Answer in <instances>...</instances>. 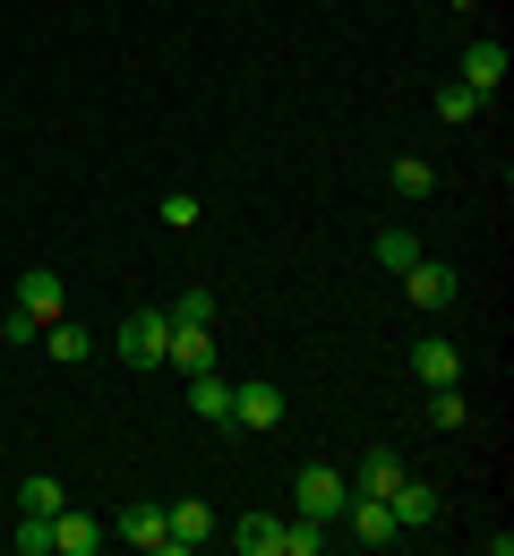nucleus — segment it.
<instances>
[{
	"mask_svg": "<svg viewBox=\"0 0 514 556\" xmlns=\"http://www.w3.org/2000/svg\"><path fill=\"white\" fill-rule=\"evenodd\" d=\"M343 496H352V480H343L335 463H300V471H292V514L335 522V514H343Z\"/></svg>",
	"mask_w": 514,
	"mask_h": 556,
	"instance_id": "obj_1",
	"label": "nucleus"
},
{
	"mask_svg": "<svg viewBox=\"0 0 514 556\" xmlns=\"http://www.w3.org/2000/svg\"><path fill=\"white\" fill-rule=\"evenodd\" d=\"M163 343H172V317H163V308L121 317V334H112V351H121L129 368H163Z\"/></svg>",
	"mask_w": 514,
	"mask_h": 556,
	"instance_id": "obj_2",
	"label": "nucleus"
},
{
	"mask_svg": "<svg viewBox=\"0 0 514 556\" xmlns=\"http://www.w3.org/2000/svg\"><path fill=\"white\" fill-rule=\"evenodd\" d=\"M335 522H352V540H361V548H394V540H403L394 505H386V496H361V488L343 496V514H335Z\"/></svg>",
	"mask_w": 514,
	"mask_h": 556,
	"instance_id": "obj_3",
	"label": "nucleus"
},
{
	"mask_svg": "<svg viewBox=\"0 0 514 556\" xmlns=\"http://www.w3.org/2000/svg\"><path fill=\"white\" fill-rule=\"evenodd\" d=\"M129 548H147V556H172V514L154 505V496H138V505H121V522H112Z\"/></svg>",
	"mask_w": 514,
	"mask_h": 556,
	"instance_id": "obj_4",
	"label": "nucleus"
},
{
	"mask_svg": "<svg viewBox=\"0 0 514 556\" xmlns=\"http://www.w3.org/2000/svg\"><path fill=\"white\" fill-rule=\"evenodd\" d=\"M163 359L180 368V377H206L223 359V343H215V326H172V343H163Z\"/></svg>",
	"mask_w": 514,
	"mask_h": 556,
	"instance_id": "obj_5",
	"label": "nucleus"
},
{
	"mask_svg": "<svg viewBox=\"0 0 514 556\" xmlns=\"http://www.w3.org/2000/svg\"><path fill=\"white\" fill-rule=\"evenodd\" d=\"M403 300H412V308H446V300H454V266H438V257L421 249V257L403 266Z\"/></svg>",
	"mask_w": 514,
	"mask_h": 556,
	"instance_id": "obj_6",
	"label": "nucleus"
},
{
	"mask_svg": "<svg viewBox=\"0 0 514 556\" xmlns=\"http://www.w3.org/2000/svg\"><path fill=\"white\" fill-rule=\"evenodd\" d=\"M172 514V556H198V548H215V514L198 505V496H180V505H163Z\"/></svg>",
	"mask_w": 514,
	"mask_h": 556,
	"instance_id": "obj_7",
	"label": "nucleus"
},
{
	"mask_svg": "<svg viewBox=\"0 0 514 556\" xmlns=\"http://www.w3.org/2000/svg\"><path fill=\"white\" fill-rule=\"evenodd\" d=\"M231 419H240V428H275V419H284V386H266V377L231 386Z\"/></svg>",
	"mask_w": 514,
	"mask_h": 556,
	"instance_id": "obj_8",
	"label": "nucleus"
},
{
	"mask_svg": "<svg viewBox=\"0 0 514 556\" xmlns=\"http://www.w3.org/2000/svg\"><path fill=\"white\" fill-rule=\"evenodd\" d=\"M95 548H103V522L77 514V505H61V514H52V556H95Z\"/></svg>",
	"mask_w": 514,
	"mask_h": 556,
	"instance_id": "obj_9",
	"label": "nucleus"
},
{
	"mask_svg": "<svg viewBox=\"0 0 514 556\" xmlns=\"http://www.w3.org/2000/svg\"><path fill=\"white\" fill-rule=\"evenodd\" d=\"M386 505H394L403 531H429V522H438V488H429V480H394V488H386Z\"/></svg>",
	"mask_w": 514,
	"mask_h": 556,
	"instance_id": "obj_10",
	"label": "nucleus"
},
{
	"mask_svg": "<svg viewBox=\"0 0 514 556\" xmlns=\"http://www.w3.org/2000/svg\"><path fill=\"white\" fill-rule=\"evenodd\" d=\"M189 412L206 419V428H223V437L240 428V419H231V386H223L215 368H206V377H189Z\"/></svg>",
	"mask_w": 514,
	"mask_h": 556,
	"instance_id": "obj_11",
	"label": "nucleus"
},
{
	"mask_svg": "<svg viewBox=\"0 0 514 556\" xmlns=\"http://www.w3.org/2000/svg\"><path fill=\"white\" fill-rule=\"evenodd\" d=\"M231 548L240 556H284V514H240L231 522Z\"/></svg>",
	"mask_w": 514,
	"mask_h": 556,
	"instance_id": "obj_12",
	"label": "nucleus"
},
{
	"mask_svg": "<svg viewBox=\"0 0 514 556\" xmlns=\"http://www.w3.org/2000/svg\"><path fill=\"white\" fill-rule=\"evenodd\" d=\"M61 300H70L61 275H26V282H17V317H35V326H52V317H61Z\"/></svg>",
	"mask_w": 514,
	"mask_h": 556,
	"instance_id": "obj_13",
	"label": "nucleus"
},
{
	"mask_svg": "<svg viewBox=\"0 0 514 556\" xmlns=\"http://www.w3.org/2000/svg\"><path fill=\"white\" fill-rule=\"evenodd\" d=\"M463 86H472V94H498V86H506V43H472V52H463Z\"/></svg>",
	"mask_w": 514,
	"mask_h": 556,
	"instance_id": "obj_14",
	"label": "nucleus"
},
{
	"mask_svg": "<svg viewBox=\"0 0 514 556\" xmlns=\"http://www.w3.org/2000/svg\"><path fill=\"white\" fill-rule=\"evenodd\" d=\"M412 377H421V386H463V359H454V343H412Z\"/></svg>",
	"mask_w": 514,
	"mask_h": 556,
	"instance_id": "obj_15",
	"label": "nucleus"
},
{
	"mask_svg": "<svg viewBox=\"0 0 514 556\" xmlns=\"http://www.w3.org/2000/svg\"><path fill=\"white\" fill-rule=\"evenodd\" d=\"M368 257H377V266H394V275H403V266H412V257H421V240H412V231H403V223H386V231H377V240H368Z\"/></svg>",
	"mask_w": 514,
	"mask_h": 556,
	"instance_id": "obj_16",
	"label": "nucleus"
},
{
	"mask_svg": "<svg viewBox=\"0 0 514 556\" xmlns=\"http://www.w3.org/2000/svg\"><path fill=\"white\" fill-rule=\"evenodd\" d=\"M43 351H52V359H61V368H77V359H86V326H70V317H52V326H43Z\"/></svg>",
	"mask_w": 514,
	"mask_h": 556,
	"instance_id": "obj_17",
	"label": "nucleus"
},
{
	"mask_svg": "<svg viewBox=\"0 0 514 556\" xmlns=\"http://www.w3.org/2000/svg\"><path fill=\"white\" fill-rule=\"evenodd\" d=\"M394 480H403V463H394V454L377 445V454H361V480H352V488H361V496H386Z\"/></svg>",
	"mask_w": 514,
	"mask_h": 556,
	"instance_id": "obj_18",
	"label": "nucleus"
},
{
	"mask_svg": "<svg viewBox=\"0 0 514 556\" xmlns=\"http://www.w3.org/2000/svg\"><path fill=\"white\" fill-rule=\"evenodd\" d=\"M61 505H70L61 480H17V514H61Z\"/></svg>",
	"mask_w": 514,
	"mask_h": 556,
	"instance_id": "obj_19",
	"label": "nucleus"
},
{
	"mask_svg": "<svg viewBox=\"0 0 514 556\" xmlns=\"http://www.w3.org/2000/svg\"><path fill=\"white\" fill-rule=\"evenodd\" d=\"M480 103H489V94H472L463 77H446V86H438V121H472Z\"/></svg>",
	"mask_w": 514,
	"mask_h": 556,
	"instance_id": "obj_20",
	"label": "nucleus"
},
{
	"mask_svg": "<svg viewBox=\"0 0 514 556\" xmlns=\"http://www.w3.org/2000/svg\"><path fill=\"white\" fill-rule=\"evenodd\" d=\"M429 189H438V172H429L421 154H403V163H394V198H429Z\"/></svg>",
	"mask_w": 514,
	"mask_h": 556,
	"instance_id": "obj_21",
	"label": "nucleus"
},
{
	"mask_svg": "<svg viewBox=\"0 0 514 556\" xmlns=\"http://www.w3.org/2000/svg\"><path fill=\"white\" fill-rule=\"evenodd\" d=\"M163 317H172V326H215V291H180Z\"/></svg>",
	"mask_w": 514,
	"mask_h": 556,
	"instance_id": "obj_22",
	"label": "nucleus"
},
{
	"mask_svg": "<svg viewBox=\"0 0 514 556\" xmlns=\"http://www.w3.org/2000/svg\"><path fill=\"white\" fill-rule=\"evenodd\" d=\"M429 419H438V428H463V419H472L463 386H429Z\"/></svg>",
	"mask_w": 514,
	"mask_h": 556,
	"instance_id": "obj_23",
	"label": "nucleus"
},
{
	"mask_svg": "<svg viewBox=\"0 0 514 556\" xmlns=\"http://www.w3.org/2000/svg\"><path fill=\"white\" fill-rule=\"evenodd\" d=\"M17 556H52V514H17Z\"/></svg>",
	"mask_w": 514,
	"mask_h": 556,
	"instance_id": "obj_24",
	"label": "nucleus"
},
{
	"mask_svg": "<svg viewBox=\"0 0 514 556\" xmlns=\"http://www.w3.org/2000/svg\"><path fill=\"white\" fill-rule=\"evenodd\" d=\"M198 214H206V206H198V198H189V189H172V198H163V223H172V231H189V223H198Z\"/></svg>",
	"mask_w": 514,
	"mask_h": 556,
	"instance_id": "obj_25",
	"label": "nucleus"
},
{
	"mask_svg": "<svg viewBox=\"0 0 514 556\" xmlns=\"http://www.w3.org/2000/svg\"><path fill=\"white\" fill-rule=\"evenodd\" d=\"M446 9H472V0H446Z\"/></svg>",
	"mask_w": 514,
	"mask_h": 556,
	"instance_id": "obj_26",
	"label": "nucleus"
}]
</instances>
